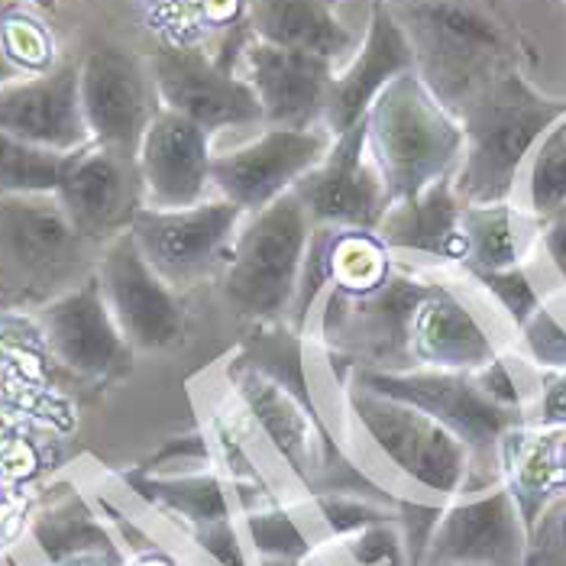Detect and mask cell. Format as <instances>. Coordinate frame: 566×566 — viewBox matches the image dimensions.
Instances as JSON below:
<instances>
[{"label": "cell", "mask_w": 566, "mask_h": 566, "mask_svg": "<svg viewBox=\"0 0 566 566\" xmlns=\"http://www.w3.org/2000/svg\"><path fill=\"white\" fill-rule=\"evenodd\" d=\"M564 117L566 97L537 91L518 69L489 82L460 111L467 149L453 172L457 198L463 205L509 201L524 163Z\"/></svg>", "instance_id": "6da1fadb"}, {"label": "cell", "mask_w": 566, "mask_h": 566, "mask_svg": "<svg viewBox=\"0 0 566 566\" xmlns=\"http://www.w3.org/2000/svg\"><path fill=\"white\" fill-rule=\"evenodd\" d=\"M366 153L386 188V208L424 195L453 178L467 133L463 120L437 97L418 72L398 75L363 117Z\"/></svg>", "instance_id": "7a4b0ae2"}, {"label": "cell", "mask_w": 566, "mask_h": 566, "mask_svg": "<svg viewBox=\"0 0 566 566\" xmlns=\"http://www.w3.org/2000/svg\"><path fill=\"white\" fill-rule=\"evenodd\" d=\"M415 72L460 117V111L502 72L515 69L509 27L480 0H389Z\"/></svg>", "instance_id": "3957f363"}, {"label": "cell", "mask_w": 566, "mask_h": 566, "mask_svg": "<svg viewBox=\"0 0 566 566\" xmlns=\"http://www.w3.org/2000/svg\"><path fill=\"white\" fill-rule=\"evenodd\" d=\"M55 195H0V307L49 305L94 269Z\"/></svg>", "instance_id": "277c9868"}, {"label": "cell", "mask_w": 566, "mask_h": 566, "mask_svg": "<svg viewBox=\"0 0 566 566\" xmlns=\"http://www.w3.org/2000/svg\"><path fill=\"white\" fill-rule=\"evenodd\" d=\"M311 230L314 223L295 191L243 220L223 265L230 305L262 321L292 305L311 250Z\"/></svg>", "instance_id": "5b68a950"}, {"label": "cell", "mask_w": 566, "mask_h": 566, "mask_svg": "<svg viewBox=\"0 0 566 566\" xmlns=\"http://www.w3.org/2000/svg\"><path fill=\"white\" fill-rule=\"evenodd\" d=\"M349 411L401 476L434 495H457L463 489L470 447L434 418L363 386L349 392Z\"/></svg>", "instance_id": "8992f818"}, {"label": "cell", "mask_w": 566, "mask_h": 566, "mask_svg": "<svg viewBox=\"0 0 566 566\" xmlns=\"http://www.w3.org/2000/svg\"><path fill=\"white\" fill-rule=\"evenodd\" d=\"M356 386L424 411L450 434L460 437L470 447V453L495 450L502 437L515 424H522V411H512L495 398H489L473 373H447V369H421V366L366 369Z\"/></svg>", "instance_id": "52a82bcc"}, {"label": "cell", "mask_w": 566, "mask_h": 566, "mask_svg": "<svg viewBox=\"0 0 566 566\" xmlns=\"http://www.w3.org/2000/svg\"><path fill=\"white\" fill-rule=\"evenodd\" d=\"M146 62L153 72L159 104L188 117L211 136L227 127L265 124L256 91L243 75L230 69V62L188 43L163 45Z\"/></svg>", "instance_id": "ba28073f"}, {"label": "cell", "mask_w": 566, "mask_h": 566, "mask_svg": "<svg viewBox=\"0 0 566 566\" xmlns=\"http://www.w3.org/2000/svg\"><path fill=\"white\" fill-rule=\"evenodd\" d=\"M91 143L136 159L153 117L163 111L149 62L120 45H94L78 65Z\"/></svg>", "instance_id": "9c48e42d"}, {"label": "cell", "mask_w": 566, "mask_h": 566, "mask_svg": "<svg viewBox=\"0 0 566 566\" xmlns=\"http://www.w3.org/2000/svg\"><path fill=\"white\" fill-rule=\"evenodd\" d=\"M334 133L324 124L305 127V130H289V127H269L256 139L230 149L214 153L211 163V181L218 198L233 201L247 214H256L289 195L311 169H317L331 146Z\"/></svg>", "instance_id": "30bf717a"}, {"label": "cell", "mask_w": 566, "mask_h": 566, "mask_svg": "<svg viewBox=\"0 0 566 566\" xmlns=\"http://www.w3.org/2000/svg\"><path fill=\"white\" fill-rule=\"evenodd\" d=\"M107 307L130 349L159 353L175 347L185 331V314L175 298L172 285L149 265L136 247L130 230L104 243V253L94 265Z\"/></svg>", "instance_id": "8fae6325"}, {"label": "cell", "mask_w": 566, "mask_h": 566, "mask_svg": "<svg viewBox=\"0 0 566 566\" xmlns=\"http://www.w3.org/2000/svg\"><path fill=\"white\" fill-rule=\"evenodd\" d=\"M243 218L247 211L237 208L233 201L208 198L201 205L178 208V211L139 208L127 230L149 265L169 285H188L205 272H211V265L223 256V250L233 247Z\"/></svg>", "instance_id": "7c38bea8"}, {"label": "cell", "mask_w": 566, "mask_h": 566, "mask_svg": "<svg viewBox=\"0 0 566 566\" xmlns=\"http://www.w3.org/2000/svg\"><path fill=\"white\" fill-rule=\"evenodd\" d=\"M211 163V133L163 107L136 153L143 208L178 211L208 201L214 191Z\"/></svg>", "instance_id": "4fadbf2b"}, {"label": "cell", "mask_w": 566, "mask_h": 566, "mask_svg": "<svg viewBox=\"0 0 566 566\" xmlns=\"http://www.w3.org/2000/svg\"><path fill=\"white\" fill-rule=\"evenodd\" d=\"M314 227L376 230L386 214V188L366 153V127L334 139L327 159L292 188Z\"/></svg>", "instance_id": "5bb4252c"}, {"label": "cell", "mask_w": 566, "mask_h": 566, "mask_svg": "<svg viewBox=\"0 0 566 566\" xmlns=\"http://www.w3.org/2000/svg\"><path fill=\"white\" fill-rule=\"evenodd\" d=\"M40 334L49 353L85 379L114 376L130 359V344L107 307L97 272L40 307Z\"/></svg>", "instance_id": "9a60e30c"}, {"label": "cell", "mask_w": 566, "mask_h": 566, "mask_svg": "<svg viewBox=\"0 0 566 566\" xmlns=\"http://www.w3.org/2000/svg\"><path fill=\"white\" fill-rule=\"evenodd\" d=\"M0 130L62 156L85 149L91 130L82 111L78 65L62 62L52 72L0 85Z\"/></svg>", "instance_id": "2e32d148"}, {"label": "cell", "mask_w": 566, "mask_h": 566, "mask_svg": "<svg viewBox=\"0 0 566 566\" xmlns=\"http://www.w3.org/2000/svg\"><path fill=\"white\" fill-rule=\"evenodd\" d=\"M55 198L62 201L65 214L72 218L85 240L107 243L117 233H124L133 214L143 208L136 159L87 143L85 149L69 156Z\"/></svg>", "instance_id": "e0dca14e"}, {"label": "cell", "mask_w": 566, "mask_h": 566, "mask_svg": "<svg viewBox=\"0 0 566 566\" xmlns=\"http://www.w3.org/2000/svg\"><path fill=\"white\" fill-rule=\"evenodd\" d=\"M527 527L505 485L437 515L428 554L443 566H524Z\"/></svg>", "instance_id": "ac0fdd59"}, {"label": "cell", "mask_w": 566, "mask_h": 566, "mask_svg": "<svg viewBox=\"0 0 566 566\" xmlns=\"http://www.w3.org/2000/svg\"><path fill=\"white\" fill-rule=\"evenodd\" d=\"M405 72H415V49L389 0H373L363 43L356 45L347 65L334 75L324 107V127L334 136L359 127L373 101Z\"/></svg>", "instance_id": "d6986e66"}, {"label": "cell", "mask_w": 566, "mask_h": 566, "mask_svg": "<svg viewBox=\"0 0 566 566\" xmlns=\"http://www.w3.org/2000/svg\"><path fill=\"white\" fill-rule=\"evenodd\" d=\"M334 75L337 62L311 52L279 49L262 40L243 49V78L256 91L269 127L305 130L324 124Z\"/></svg>", "instance_id": "ffe728a7"}, {"label": "cell", "mask_w": 566, "mask_h": 566, "mask_svg": "<svg viewBox=\"0 0 566 566\" xmlns=\"http://www.w3.org/2000/svg\"><path fill=\"white\" fill-rule=\"evenodd\" d=\"M230 376L243 405L253 411L256 424L279 450V457L292 467V473L305 482L317 480L324 470V453H321L317 421L307 395L279 382L265 366L253 359H233Z\"/></svg>", "instance_id": "44dd1931"}, {"label": "cell", "mask_w": 566, "mask_h": 566, "mask_svg": "<svg viewBox=\"0 0 566 566\" xmlns=\"http://www.w3.org/2000/svg\"><path fill=\"white\" fill-rule=\"evenodd\" d=\"M495 344L485 334L480 317L460 295L443 285H431L424 302L415 311L408 359L421 369L447 373H476L495 359Z\"/></svg>", "instance_id": "7402d4cb"}, {"label": "cell", "mask_w": 566, "mask_h": 566, "mask_svg": "<svg viewBox=\"0 0 566 566\" xmlns=\"http://www.w3.org/2000/svg\"><path fill=\"white\" fill-rule=\"evenodd\" d=\"M431 292V282H421L415 275H389L386 285H379L369 295H340L347 305L344 331L359 349H366L376 363V369H398L408 359V337L415 311Z\"/></svg>", "instance_id": "603a6c76"}, {"label": "cell", "mask_w": 566, "mask_h": 566, "mask_svg": "<svg viewBox=\"0 0 566 566\" xmlns=\"http://www.w3.org/2000/svg\"><path fill=\"white\" fill-rule=\"evenodd\" d=\"M460 214H463V201L453 191V178H443L411 201L389 205L373 233L392 253H421L434 260L463 262L467 240H463Z\"/></svg>", "instance_id": "cb8c5ba5"}, {"label": "cell", "mask_w": 566, "mask_h": 566, "mask_svg": "<svg viewBox=\"0 0 566 566\" xmlns=\"http://www.w3.org/2000/svg\"><path fill=\"white\" fill-rule=\"evenodd\" d=\"M499 460L505 473V489L512 492L524 527L531 531L554 499L566 492L564 431L515 424L499 440Z\"/></svg>", "instance_id": "d4e9b609"}, {"label": "cell", "mask_w": 566, "mask_h": 566, "mask_svg": "<svg viewBox=\"0 0 566 566\" xmlns=\"http://www.w3.org/2000/svg\"><path fill=\"white\" fill-rule=\"evenodd\" d=\"M253 36L279 49L311 52L340 62L356 52L349 27L337 17L334 0H247Z\"/></svg>", "instance_id": "484cf974"}, {"label": "cell", "mask_w": 566, "mask_h": 566, "mask_svg": "<svg viewBox=\"0 0 566 566\" xmlns=\"http://www.w3.org/2000/svg\"><path fill=\"white\" fill-rule=\"evenodd\" d=\"M470 272H502L524 265V256L534 240V223L509 201L499 205H463L460 214Z\"/></svg>", "instance_id": "4316f807"}, {"label": "cell", "mask_w": 566, "mask_h": 566, "mask_svg": "<svg viewBox=\"0 0 566 566\" xmlns=\"http://www.w3.org/2000/svg\"><path fill=\"white\" fill-rule=\"evenodd\" d=\"M136 485L163 512H169V515L188 524V531H198V527H208V524L233 522V502H230L223 482L208 470L181 473V476L136 480Z\"/></svg>", "instance_id": "83f0119b"}, {"label": "cell", "mask_w": 566, "mask_h": 566, "mask_svg": "<svg viewBox=\"0 0 566 566\" xmlns=\"http://www.w3.org/2000/svg\"><path fill=\"white\" fill-rule=\"evenodd\" d=\"M334 243L327 250V275L344 295H369L392 275L389 247L373 230H334Z\"/></svg>", "instance_id": "f1b7e54d"}, {"label": "cell", "mask_w": 566, "mask_h": 566, "mask_svg": "<svg viewBox=\"0 0 566 566\" xmlns=\"http://www.w3.org/2000/svg\"><path fill=\"white\" fill-rule=\"evenodd\" d=\"M69 156L0 130V195H55Z\"/></svg>", "instance_id": "f546056e"}, {"label": "cell", "mask_w": 566, "mask_h": 566, "mask_svg": "<svg viewBox=\"0 0 566 566\" xmlns=\"http://www.w3.org/2000/svg\"><path fill=\"white\" fill-rule=\"evenodd\" d=\"M527 208L534 218H557L566 211V117L547 133L527 169Z\"/></svg>", "instance_id": "4dcf8cb0"}, {"label": "cell", "mask_w": 566, "mask_h": 566, "mask_svg": "<svg viewBox=\"0 0 566 566\" xmlns=\"http://www.w3.org/2000/svg\"><path fill=\"white\" fill-rule=\"evenodd\" d=\"M0 52L20 75H43L55 69V36L30 10L0 13Z\"/></svg>", "instance_id": "1f68e13d"}, {"label": "cell", "mask_w": 566, "mask_h": 566, "mask_svg": "<svg viewBox=\"0 0 566 566\" xmlns=\"http://www.w3.org/2000/svg\"><path fill=\"white\" fill-rule=\"evenodd\" d=\"M36 541L43 547V554L59 564L72 554L94 551V547H114L111 534L94 522L87 512H52L43 522L36 524Z\"/></svg>", "instance_id": "d6a6232c"}, {"label": "cell", "mask_w": 566, "mask_h": 566, "mask_svg": "<svg viewBox=\"0 0 566 566\" xmlns=\"http://www.w3.org/2000/svg\"><path fill=\"white\" fill-rule=\"evenodd\" d=\"M247 534L250 544L260 551L262 557H279V560H298L311 554L305 531L289 512L279 509H262L247 518Z\"/></svg>", "instance_id": "836d02e7"}, {"label": "cell", "mask_w": 566, "mask_h": 566, "mask_svg": "<svg viewBox=\"0 0 566 566\" xmlns=\"http://www.w3.org/2000/svg\"><path fill=\"white\" fill-rule=\"evenodd\" d=\"M480 279V285H485L492 292V298L505 307V314L515 321V327L522 331L524 324L537 314L541 307V295L531 282V275L524 272V265L515 269H502V272H473Z\"/></svg>", "instance_id": "e575fe53"}, {"label": "cell", "mask_w": 566, "mask_h": 566, "mask_svg": "<svg viewBox=\"0 0 566 566\" xmlns=\"http://www.w3.org/2000/svg\"><path fill=\"white\" fill-rule=\"evenodd\" d=\"M524 566H566V492L527 531Z\"/></svg>", "instance_id": "d590c367"}, {"label": "cell", "mask_w": 566, "mask_h": 566, "mask_svg": "<svg viewBox=\"0 0 566 566\" xmlns=\"http://www.w3.org/2000/svg\"><path fill=\"white\" fill-rule=\"evenodd\" d=\"M522 340L527 356L547 369V373H564L566 369V327L541 305L537 314L522 327Z\"/></svg>", "instance_id": "8d00e7d4"}, {"label": "cell", "mask_w": 566, "mask_h": 566, "mask_svg": "<svg viewBox=\"0 0 566 566\" xmlns=\"http://www.w3.org/2000/svg\"><path fill=\"white\" fill-rule=\"evenodd\" d=\"M347 557L353 566H398L401 564V544L386 522L369 524L366 531L349 537Z\"/></svg>", "instance_id": "74e56055"}, {"label": "cell", "mask_w": 566, "mask_h": 566, "mask_svg": "<svg viewBox=\"0 0 566 566\" xmlns=\"http://www.w3.org/2000/svg\"><path fill=\"white\" fill-rule=\"evenodd\" d=\"M191 537L198 541V547L214 560L218 566H247V554H243V541L237 534L233 522L208 524L191 531Z\"/></svg>", "instance_id": "f35d334b"}, {"label": "cell", "mask_w": 566, "mask_h": 566, "mask_svg": "<svg viewBox=\"0 0 566 566\" xmlns=\"http://www.w3.org/2000/svg\"><path fill=\"white\" fill-rule=\"evenodd\" d=\"M537 424L566 431V369L564 373H551L544 379L541 401H537Z\"/></svg>", "instance_id": "ab89813d"}, {"label": "cell", "mask_w": 566, "mask_h": 566, "mask_svg": "<svg viewBox=\"0 0 566 566\" xmlns=\"http://www.w3.org/2000/svg\"><path fill=\"white\" fill-rule=\"evenodd\" d=\"M544 250H547V260L554 262L557 275L566 282V211L551 218V223L544 227Z\"/></svg>", "instance_id": "60d3db41"}, {"label": "cell", "mask_w": 566, "mask_h": 566, "mask_svg": "<svg viewBox=\"0 0 566 566\" xmlns=\"http://www.w3.org/2000/svg\"><path fill=\"white\" fill-rule=\"evenodd\" d=\"M52 566H127V564L117 557V551H114V547H94V551L72 554V557H65V560H59V564H52Z\"/></svg>", "instance_id": "b9f144b4"}, {"label": "cell", "mask_w": 566, "mask_h": 566, "mask_svg": "<svg viewBox=\"0 0 566 566\" xmlns=\"http://www.w3.org/2000/svg\"><path fill=\"white\" fill-rule=\"evenodd\" d=\"M13 78H20V72L3 59V52H0V85H7V82H13Z\"/></svg>", "instance_id": "7bdbcfd3"}, {"label": "cell", "mask_w": 566, "mask_h": 566, "mask_svg": "<svg viewBox=\"0 0 566 566\" xmlns=\"http://www.w3.org/2000/svg\"><path fill=\"white\" fill-rule=\"evenodd\" d=\"M146 3H153V7H159V10H166V13H172V10H178V7L195 3V0H146Z\"/></svg>", "instance_id": "ee69618b"}, {"label": "cell", "mask_w": 566, "mask_h": 566, "mask_svg": "<svg viewBox=\"0 0 566 566\" xmlns=\"http://www.w3.org/2000/svg\"><path fill=\"white\" fill-rule=\"evenodd\" d=\"M30 7H36V10H55V3L59 0H27Z\"/></svg>", "instance_id": "f6af8a7d"}, {"label": "cell", "mask_w": 566, "mask_h": 566, "mask_svg": "<svg viewBox=\"0 0 566 566\" xmlns=\"http://www.w3.org/2000/svg\"><path fill=\"white\" fill-rule=\"evenodd\" d=\"M262 566H295V560H279V557H262Z\"/></svg>", "instance_id": "bcb514c9"}, {"label": "cell", "mask_w": 566, "mask_h": 566, "mask_svg": "<svg viewBox=\"0 0 566 566\" xmlns=\"http://www.w3.org/2000/svg\"><path fill=\"white\" fill-rule=\"evenodd\" d=\"M564 460H566V431H564Z\"/></svg>", "instance_id": "7dc6e473"}, {"label": "cell", "mask_w": 566, "mask_h": 566, "mask_svg": "<svg viewBox=\"0 0 566 566\" xmlns=\"http://www.w3.org/2000/svg\"><path fill=\"white\" fill-rule=\"evenodd\" d=\"M564 3H566V0H564Z\"/></svg>", "instance_id": "c3c4849f"}]
</instances>
